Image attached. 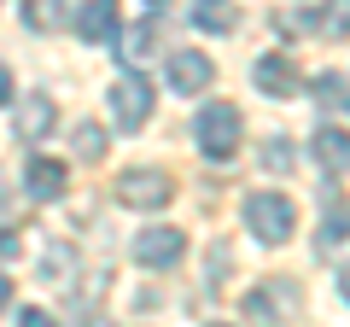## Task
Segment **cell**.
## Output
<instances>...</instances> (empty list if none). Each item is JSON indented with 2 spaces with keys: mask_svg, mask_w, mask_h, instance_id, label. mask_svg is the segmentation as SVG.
<instances>
[{
  "mask_svg": "<svg viewBox=\"0 0 350 327\" xmlns=\"http://www.w3.org/2000/svg\"><path fill=\"white\" fill-rule=\"evenodd\" d=\"M111 112H117L123 129H140L152 117V82H146V70H140V76H117V82H111Z\"/></svg>",
  "mask_w": 350,
  "mask_h": 327,
  "instance_id": "cell-4",
  "label": "cell"
},
{
  "mask_svg": "<svg viewBox=\"0 0 350 327\" xmlns=\"http://www.w3.org/2000/svg\"><path fill=\"white\" fill-rule=\"evenodd\" d=\"M6 304H12V280L0 275V310H6Z\"/></svg>",
  "mask_w": 350,
  "mask_h": 327,
  "instance_id": "cell-23",
  "label": "cell"
},
{
  "mask_svg": "<svg viewBox=\"0 0 350 327\" xmlns=\"http://www.w3.org/2000/svg\"><path fill=\"white\" fill-rule=\"evenodd\" d=\"M76 152L82 158H105V129L100 123H76Z\"/></svg>",
  "mask_w": 350,
  "mask_h": 327,
  "instance_id": "cell-18",
  "label": "cell"
},
{
  "mask_svg": "<svg viewBox=\"0 0 350 327\" xmlns=\"http://www.w3.org/2000/svg\"><path fill=\"white\" fill-rule=\"evenodd\" d=\"M211 76H216V64L204 53H170V88L175 94H204Z\"/></svg>",
  "mask_w": 350,
  "mask_h": 327,
  "instance_id": "cell-7",
  "label": "cell"
},
{
  "mask_svg": "<svg viewBox=\"0 0 350 327\" xmlns=\"http://www.w3.org/2000/svg\"><path fill=\"white\" fill-rule=\"evenodd\" d=\"M193 135H199L204 158H234V152H239V112L222 105V100H211L199 117H193Z\"/></svg>",
  "mask_w": 350,
  "mask_h": 327,
  "instance_id": "cell-2",
  "label": "cell"
},
{
  "mask_svg": "<svg viewBox=\"0 0 350 327\" xmlns=\"http://www.w3.org/2000/svg\"><path fill=\"white\" fill-rule=\"evenodd\" d=\"M216 327H222V322H216Z\"/></svg>",
  "mask_w": 350,
  "mask_h": 327,
  "instance_id": "cell-27",
  "label": "cell"
},
{
  "mask_svg": "<svg viewBox=\"0 0 350 327\" xmlns=\"http://www.w3.org/2000/svg\"><path fill=\"white\" fill-rule=\"evenodd\" d=\"M310 24L321 29V36H350V0H327V6L310 18Z\"/></svg>",
  "mask_w": 350,
  "mask_h": 327,
  "instance_id": "cell-16",
  "label": "cell"
},
{
  "mask_svg": "<svg viewBox=\"0 0 350 327\" xmlns=\"http://www.w3.org/2000/svg\"><path fill=\"white\" fill-rule=\"evenodd\" d=\"M24 24L36 29V36H53V29L64 24V0H24Z\"/></svg>",
  "mask_w": 350,
  "mask_h": 327,
  "instance_id": "cell-14",
  "label": "cell"
},
{
  "mask_svg": "<svg viewBox=\"0 0 350 327\" xmlns=\"http://www.w3.org/2000/svg\"><path fill=\"white\" fill-rule=\"evenodd\" d=\"M6 257H18V234H0V263Z\"/></svg>",
  "mask_w": 350,
  "mask_h": 327,
  "instance_id": "cell-21",
  "label": "cell"
},
{
  "mask_svg": "<svg viewBox=\"0 0 350 327\" xmlns=\"http://www.w3.org/2000/svg\"><path fill=\"white\" fill-rule=\"evenodd\" d=\"M76 29L82 41H117V0H88L76 12Z\"/></svg>",
  "mask_w": 350,
  "mask_h": 327,
  "instance_id": "cell-10",
  "label": "cell"
},
{
  "mask_svg": "<svg viewBox=\"0 0 350 327\" xmlns=\"http://www.w3.org/2000/svg\"><path fill=\"white\" fill-rule=\"evenodd\" d=\"M262 164H269V170H280V176H286L292 164H298V152H292V140H269V146H262Z\"/></svg>",
  "mask_w": 350,
  "mask_h": 327,
  "instance_id": "cell-19",
  "label": "cell"
},
{
  "mask_svg": "<svg viewBox=\"0 0 350 327\" xmlns=\"http://www.w3.org/2000/svg\"><path fill=\"white\" fill-rule=\"evenodd\" d=\"M146 6H163V0H146Z\"/></svg>",
  "mask_w": 350,
  "mask_h": 327,
  "instance_id": "cell-25",
  "label": "cell"
},
{
  "mask_svg": "<svg viewBox=\"0 0 350 327\" xmlns=\"http://www.w3.org/2000/svg\"><path fill=\"white\" fill-rule=\"evenodd\" d=\"M12 100V70H6V64H0V105Z\"/></svg>",
  "mask_w": 350,
  "mask_h": 327,
  "instance_id": "cell-22",
  "label": "cell"
},
{
  "mask_svg": "<svg viewBox=\"0 0 350 327\" xmlns=\"http://www.w3.org/2000/svg\"><path fill=\"white\" fill-rule=\"evenodd\" d=\"M18 327H59V322H53L47 310H24V315H18Z\"/></svg>",
  "mask_w": 350,
  "mask_h": 327,
  "instance_id": "cell-20",
  "label": "cell"
},
{
  "mask_svg": "<svg viewBox=\"0 0 350 327\" xmlns=\"http://www.w3.org/2000/svg\"><path fill=\"white\" fill-rule=\"evenodd\" d=\"M117 199L135 205V211H163V205L175 199V181L163 176V170H123V176H117Z\"/></svg>",
  "mask_w": 350,
  "mask_h": 327,
  "instance_id": "cell-3",
  "label": "cell"
},
{
  "mask_svg": "<svg viewBox=\"0 0 350 327\" xmlns=\"http://www.w3.org/2000/svg\"><path fill=\"white\" fill-rule=\"evenodd\" d=\"M41 280H53V287H76V246L53 239L47 252H41Z\"/></svg>",
  "mask_w": 350,
  "mask_h": 327,
  "instance_id": "cell-11",
  "label": "cell"
},
{
  "mask_svg": "<svg viewBox=\"0 0 350 327\" xmlns=\"http://www.w3.org/2000/svg\"><path fill=\"white\" fill-rule=\"evenodd\" d=\"M88 327H105V322H88Z\"/></svg>",
  "mask_w": 350,
  "mask_h": 327,
  "instance_id": "cell-26",
  "label": "cell"
},
{
  "mask_svg": "<svg viewBox=\"0 0 350 327\" xmlns=\"http://www.w3.org/2000/svg\"><path fill=\"white\" fill-rule=\"evenodd\" d=\"M193 24H199V29H216V36H228V29L239 24V6H234V0H199V6H193Z\"/></svg>",
  "mask_w": 350,
  "mask_h": 327,
  "instance_id": "cell-13",
  "label": "cell"
},
{
  "mask_svg": "<svg viewBox=\"0 0 350 327\" xmlns=\"http://www.w3.org/2000/svg\"><path fill=\"white\" fill-rule=\"evenodd\" d=\"M315 158H321L327 170H345L350 164V135L345 129H321V135H315Z\"/></svg>",
  "mask_w": 350,
  "mask_h": 327,
  "instance_id": "cell-15",
  "label": "cell"
},
{
  "mask_svg": "<svg viewBox=\"0 0 350 327\" xmlns=\"http://www.w3.org/2000/svg\"><path fill=\"white\" fill-rule=\"evenodd\" d=\"M135 257L146 269H170V263L187 257V234H181V228H140L135 234Z\"/></svg>",
  "mask_w": 350,
  "mask_h": 327,
  "instance_id": "cell-5",
  "label": "cell"
},
{
  "mask_svg": "<svg viewBox=\"0 0 350 327\" xmlns=\"http://www.w3.org/2000/svg\"><path fill=\"white\" fill-rule=\"evenodd\" d=\"M29 193L36 199H64V164L59 158H29Z\"/></svg>",
  "mask_w": 350,
  "mask_h": 327,
  "instance_id": "cell-12",
  "label": "cell"
},
{
  "mask_svg": "<svg viewBox=\"0 0 350 327\" xmlns=\"http://www.w3.org/2000/svg\"><path fill=\"white\" fill-rule=\"evenodd\" d=\"M53 123H59V105H53L47 94H24V100H18V135L24 140H41Z\"/></svg>",
  "mask_w": 350,
  "mask_h": 327,
  "instance_id": "cell-9",
  "label": "cell"
},
{
  "mask_svg": "<svg viewBox=\"0 0 350 327\" xmlns=\"http://www.w3.org/2000/svg\"><path fill=\"white\" fill-rule=\"evenodd\" d=\"M257 88L275 94V100H292V94H298V64H292L286 53H262L257 59Z\"/></svg>",
  "mask_w": 350,
  "mask_h": 327,
  "instance_id": "cell-8",
  "label": "cell"
},
{
  "mask_svg": "<svg viewBox=\"0 0 350 327\" xmlns=\"http://www.w3.org/2000/svg\"><path fill=\"white\" fill-rule=\"evenodd\" d=\"M245 228L257 239H269V246H286L292 228H298V211H292V199H280V193H251L245 199Z\"/></svg>",
  "mask_w": 350,
  "mask_h": 327,
  "instance_id": "cell-1",
  "label": "cell"
},
{
  "mask_svg": "<svg viewBox=\"0 0 350 327\" xmlns=\"http://www.w3.org/2000/svg\"><path fill=\"white\" fill-rule=\"evenodd\" d=\"M280 304H298V287H280V280H269V287H257L239 310H245L251 327H275L280 322Z\"/></svg>",
  "mask_w": 350,
  "mask_h": 327,
  "instance_id": "cell-6",
  "label": "cell"
},
{
  "mask_svg": "<svg viewBox=\"0 0 350 327\" xmlns=\"http://www.w3.org/2000/svg\"><path fill=\"white\" fill-rule=\"evenodd\" d=\"M158 47V29H129L123 41H117V53H123L129 64H146V53Z\"/></svg>",
  "mask_w": 350,
  "mask_h": 327,
  "instance_id": "cell-17",
  "label": "cell"
},
{
  "mask_svg": "<svg viewBox=\"0 0 350 327\" xmlns=\"http://www.w3.org/2000/svg\"><path fill=\"white\" fill-rule=\"evenodd\" d=\"M338 287H345V298H350V269H345V280H338Z\"/></svg>",
  "mask_w": 350,
  "mask_h": 327,
  "instance_id": "cell-24",
  "label": "cell"
}]
</instances>
